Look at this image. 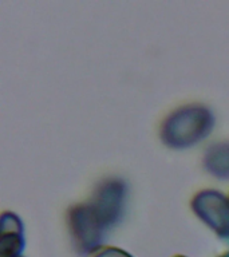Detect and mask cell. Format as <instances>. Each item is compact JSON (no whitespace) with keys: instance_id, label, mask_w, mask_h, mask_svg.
<instances>
[{"instance_id":"6da1fadb","label":"cell","mask_w":229,"mask_h":257,"mask_svg":"<svg viewBox=\"0 0 229 257\" xmlns=\"http://www.w3.org/2000/svg\"><path fill=\"white\" fill-rule=\"evenodd\" d=\"M125 197L126 185L110 178L96 186L88 202L70 209L68 228L80 252L91 254L100 248L104 233L120 221L124 213Z\"/></svg>"},{"instance_id":"7a4b0ae2","label":"cell","mask_w":229,"mask_h":257,"mask_svg":"<svg viewBox=\"0 0 229 257\" xmlns=\"http://www.w3.org/2000/svg\"><path fill=\"white\" fill-rule=\"evenodd\" d=\"M214 116L202 104H186L176 108L161 124V140L173 149H186L208 136Z\"/></svg>"},{"instance_id":"3957f363","label":"cell","mask_w":229,"mask_h":257,"mask_svg":"<svg viewBox=\"0 0 229 257\" xmlns=\"http://www.w3.org/2000/svg\"><path fill=\"white\" fill-rule=\"evenodd\" d=\"M192 210L217 236L229 240V197L214 189H205L193 197Z\"/></svg>"},{"instance_id":"277c9868","label":"cell","mask_w":229,"mask_h":257,"mask_svg":"<svg viewBox=\"0 0 229 257\" xmlns=\"http://www.w3.org/2000/svg\"><path fill=\"white\" fill-rule=\"evenodd\" d=\"M0 257H18L24 248L23 222L15 213L4 212L0 221Z\"/></svg>"},{"instance_id":"5b68a950","label":"cell","mask_w":229,"mask_h":257,"mask_svg":"<svg viewBox=\"0 0 229 257\" xmlns=\"http://www.w3.org/2000/svg\"><path fill=\"white\" fill-rule=\"evenodd\" d=\"M204 166L212 176L229 178V142L209 146L204 154Z\"/></svg>"},{"instance_id":"8992f818","label":"cell","mask_w":229,"mask_h":257,"mask_svg":"<svg viewBox=\"0 0 229 257\" xmlns=\"http://www.w3.org/2000/svg\"><path fill=\"white\" fill-rule=\"evenodd\" d=\"M90 257H133L130 253L125 252L117 246H100L95 252L91 253Z\"/></svg>"},{"instance_id":"52a82bcc","label":"cell","mask_w":229,"mask_h":257,"mask_svg":"<svg viewBox=\"0 0 229 257\" xmlns=\"http://www.w3.org/2000/svg\"><path fill=\"white\" fill-rule=\"evenodd\" d=\"M220 257H229V252L224 253V254H222V256H220Z\"/></svg>"},{"instance_id":"ba28073f","label":"cell","mask_w":229,"mask_h":257,"mask_svg":"<svg viewBox=\"0 0 229 257\" xmlns=\"http://www.w3.org/2000/svg\"><path fill=\"white\" fill-rule=\"evenodd\" d=\"M173 257H186V256H182V254H177V256H173Z\"/></svg>"},{"instance_id":"9c48e42d","label":"cell","mask_w":229,"mask_h":257,"mask_svg":"<svg viewBox=\"0 0 229 257\" xmlns=\"http://www.w3.org/2000/svg\"><path fill=\"white\" fill-rule=\"evenodd\" d=\"M18 257H23V256H18Z\"/></svg>"}]
</instances>
